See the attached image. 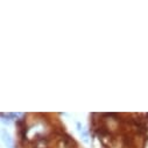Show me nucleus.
<instances>
[{
	"instance_id": "f257e3e1",
	"label": "nucleus",
	"mask_w": 148,
	"mask_h": 148,
	"mask_svg": "<svg viewBox=\"0 0 148 148\" xmlns=\"http://www.w3.org/2000/svg\"><path fill=\"white\" fill-rule=\"evenodd\" d=\"M3 136H4V141L6 142V145H7V142H8V147H11V146H12V140L10 139V135L4 132V133H3Z\"/></svg>"
}]
</instances>
